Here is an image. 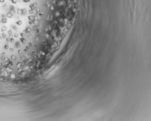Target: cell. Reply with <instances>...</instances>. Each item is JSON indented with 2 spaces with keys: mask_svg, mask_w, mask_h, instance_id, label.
I'll return each instance as SVG.
<instances>
[{
  "mask_svg": "<svg viewBox=\"0 0 151 121\" xmlns=\"http://www.w3.org/2000/svg\"><path fill=\"white\" fill-rule=\"evenodd\" d=\"M41 4L40 0H0V44L32 36Z\"/></svg>",
  "mask_w": 151,
  "mask_h": 121,
  "instance_id": "cell-1",
  "label": "cell"
}]
</instances>
